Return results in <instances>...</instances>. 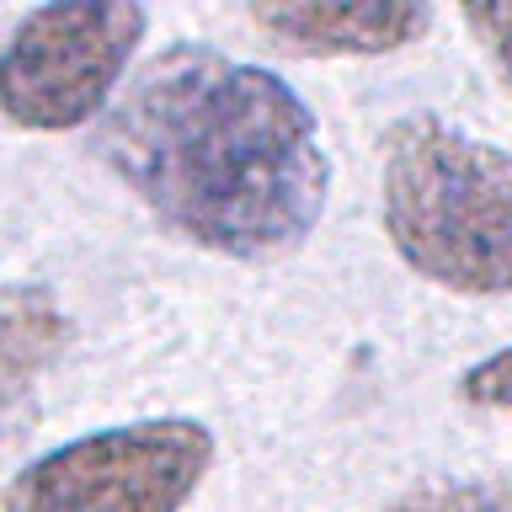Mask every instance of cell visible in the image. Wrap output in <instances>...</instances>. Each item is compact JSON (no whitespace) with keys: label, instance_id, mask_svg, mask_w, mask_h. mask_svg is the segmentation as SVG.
<instances>
[{"label":"cell","instance_id":"cell-8","mask_svg":"<svg viewBox=\"0 0 512 512\" xmlns=\"http://www.w3.org/2000/svg\"><path fill=\"white\" fill-rule=\"evenodd\" d=\"M459 400L475 411H512V347L491 352L459 379Z\"/></svg>","mask_w":512,"mask_h":512},{"label":"cell","instance_id":"cell-1","mask_svg":"<svg viewBox=\"0 0 512 512\" xmlns=\"http://www.w3.org/2000/svg\"><path fill=\"white\" fill-rule=\"evenodd\" d=\"M102 155L166 224L240 262L299 246L331 182L310 107L272 70L208 48H166L128 80Z\"/></svg>","mask_w":512,"mask_h":512},{"label":"cell","instance_id":"cell-6","mask_svg":"<svg viewBox=\"0 0 512 512\" xmlns=\"http://www.w3.org/2000/svg\"><path fill=\"white\" fill-rule=\"evenodd\" d=\"M70 320L38 288H6L0 294V411L59 358Z\"/></svg>","mask_w":512,"mask_h":512},{"label":"cell","instance_id":"cell-7","mask_svg":"<svg viewBox=\"0 0 512 512\" xmlns=\"http://www.w3.org/2000/svg\"><path fill=\"white\" fill-rule=\"evenodd\" d=\"M390 512H512V475L491 480H448V486L406 491Z\"/></svg>","mask_w":512,"mask_h":512},{"label":"cell","instance_id":"cell-9","mask_svg":"<svg viewBox=\"0 0 512 512\" xmlns=\"http://www.w3.org/2000/svg\"><path fill=\"white\" fill-rule=\"evenodd\" d=\"M464 27L480 38V48L491 54L496 75L512 86V0H496V6H464Z\"/></svg>","mask_w":512,"mask_h":512},{"label":"cell","instance_id":"cell-4","mask_svg":"<svg viewBox=\"0 0 512 512\" xmlns=\"http://www.w3.org/2000/svg\"><path fill=\"white\" fill-rule=\"evenodd\" d=\"M139 38L144 11L128 0H75L22 16L0 48V112L32 134L80 128L102 112Z\"/></svg>","mask_w":512,"mask_h":512},{"label":"cell","instance_id":"cell-2","mask_svg":"<svg viewBox=\"0 0 512 512\" xmlns=\"http://www.w3.org/2000/svg\"><path fill=\"white\" fill-rule=\"evenodd\" d=\"M384 235L411 272L454 294H512V155L443 118H400L384 139Z\"/></svg>","mask_w":512,"mask_h":512},{"label":"cell","instance_id":"cell-3","mask_svg":"<svg viewBox=\"0 0 512 512\" xmlns=\"http://www.w3.org/2000/svg\"><path fill=\"white\" fill-rule=\"evenodd\" d=\"M214 464L203 422H134L75 438L27 464L0 512H176Z\"/></svg>","mask_w":512,"mask_h":512},{"label":"cell","instance_id":"cell-5","mask_svg":"<svg viewBox=\"0 0 512 512\" xmlns=\"http://www.w3.org/2000/svg\"><path fill=\"white\" fill-rule=\"evenodd\" d=\"M251 22L278 48L310 59H374L416 43L432 11L416 0H272L251 6Z\"/></svg>","mask_w":512,"mask_h":512}]
</instances>
